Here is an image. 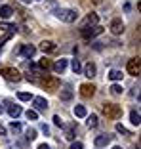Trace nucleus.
I'll return each mask as SVG.
<instances>
[{"label":"nucleus","mask_w":141,"mask_h":149,"mask_svg":"<svg viewBox=\"0 0 141 149\" xmlns=\"http://www.w3.org/2000/svg\"><path fill=\"white\" fill-rule=\"evenodd\" d=\"M73 96H75V92H73V88L67 84V86H63V90H61V101H70L73 100Z\"/></svg>","instance_id":"obj_14"},{"label":"nucleus","mask_w":141,"mask_h":149,"mask_svg":"<svg viewBox=\"0 0 141 149\" xmlns=\"http://www.w3.org/2000/svg\"><path fill=\"white\" fill-rule=\"evenodd\" d=\"M88 120H86V124H88V128H97V124H99V120H97L95 115H90V117H86Z\"/></svg>","instance_id":"obj_22"},{"label":"nucleus","mask_w":141,"mask_h":149,"mask_svg":"<svg viewBox=\"0 0 141 149\" xmlns=\"http://www.w3.org/2000/svg\"><path fill=\"white\" fill-rule=\"evenodd\" d=\"M32 105H35V111H46L48 109V101L46 97H32Z\"/></svg>","instance_id":"obj_10"},{"label":"nucleus","mask_w":141,"mask_h":149,"mask_svg":"<svg viewBox=\"0 0 141 149\" xmlns=\"http://www.w3.org/2000/svg\"><path fill=\"white\" fill-rule=\"evenodd\" d=\"M10 130L15 132V134H19V132H21V124H19V123H12V124H10Z\"/></svg>","instance_id":"obj_32"},{"label":"nucleus","mask_w":141,"mask_h":149,"mask_svg":"<svg viewBox=\"0 0 141 149\" xmlns=\"http://www.w3.org/2000/svg\"><path fill=\"white\" fill-rule=\"evenodd\" d=\"M38 67H40V71H48V69H52V61L50 59H40V63H38Z\"/></svg>","instance_id":"obj_26"},{"label":"nucleus","mask_w":141,"mask_h":149,"mask_svg":"<svg viewBox=\"0 0 141 149\" xmlns=\"http://www.w3.org/2000/svg\"><path fill=\"white\" fill-rule=\"evenodd\" d=\"M0 134H2V136L6 134V128H4V126H0Z\"/></svg>","instance_id":"obj_38"},{"label":"nucleus","mask_w":141,"mask_h":149,"mask_svg":"<svg viewBox=\"0 0 141 149\" xmlns=\"http://www.w3.org/2000/svg\"><path fill=\"white\" fill-rule=\"evenodd\" d=\"M63 128H65V138L69 141H73L75 140V126H63Z\"/></svg>","instance_id":"obj_23"},{"label":"nucleus","mask_w":141,"mask_h":149,"mask_svg":"<svg viewBox=\"0 0 141 149\" xmlns=\"http://www.w3.org/2000/svg\"><path fill=\"white\" fill-rule=\"evenodd\" d=\"M84 74H86V77H88V79H93V77H95V73H97V67L93 65L92 61L90 63H86V65H84Z\"/></svg>","instance_id":"obj_15"},{"label":"nucleus","mask_w":141,"mask_h":149,"mask_svg":"<svg viewBox=\"0 0 141 149\" xmlns=\"http://www.w3.org/2000/svg\"><path fill=\"white\" fill-rule=\"evenodd\" d=\"M0 31H17V27H15V25H12V23L0 21Z\"/></svg>","instance_id":"obj_25"},{"label":"nucleus","mask_w":141,"mask_h":149,"mask_svg":"<svg viewBox=\"0 0 141 149\" xmlns=\"http://www.w3.org/2000/svg\"><path fill=\"white\" fill-rule=\"evenodd\" d=\"M70 67H73V71H75L76 74H78L80 71H82V65H80V61H78V59H73V63H70Z\"/></svg>","instance_id":"obj_29"},{"label":"nucleus","mask_w":141,"mask_h":149,"mask_svg":"<svg viewBox=\"0 0 141 149\" xmlns=\"http://www.w3.org/2000/svg\"><path fill=\"white\" fill-rule=\"evenodd\" d=\"M38 84H40L42 88H44V90H48V92H55V90L59 88V84H61V82H59L57 77H48V74H44V79L40 80Z\"/></svg>","instance_id":"obj_3"},{"label":"nucleus","mask_w":141,"mask_h":149,"mask_svg":"<svg viewBox=\"0 0 141 149\" xmlns=\"http://www.w3.org/2000/svg\"><path fill=\"white\" fill-rule=\"evenodd\" d=\"M80 33H82V36L86 40H92L93 36H99L103 33V27L101 25H92V27H84V29H80Z\"/></svg>","instance_id":"obj_5"},{"label":"nucleus","mask_w":141,"mask_h":149,"mask_svg":"<svg viewBox=\"0 0 141 149\" xmlns=\"http://www.w3.org/2000/svg\"><path fill=\"white\" fill-rule=\"evenodd\" d=\"M75 115L78 118H84V117H88V111H86V107H84V105H76L75 107Z\"/></svg>","instance_id":"obj_21"},{"label":"nucleus","mask_w":141,"mask_h":149,"mask_svg":"<svg viewBox=\"0 0 141 149\" xmlns=\"http://www.w3.org/2000/svg\"><path fill=\"white\" fill-rule=\"evenodd\" d=\"M130 120H132L133 126H139V124H141V115H139V111H132V113H130Z\"/></svg>","instance_id":"obj_19"},{"label":"nucleus","mask_w":141,"mask_h":149,"mask_svg":"<svg viewBox=\"0 0 141 149\" xmlns=\"http://www.w3.org/2000/svg\"><path fill=\"white\" fill-rule=\"evenodd\" d=\"M38 149H50V147H48L46 143H42V145H38Z\"/></svg>","instance_id":"obj_37"},{"label":"nucleus","mask_w":141,"mask_h":149,"mask_svg":"<svg viewBox=\"0 0 141 149\" xmlns=\"http://www.w3.org/2000/svg\"><path fill=\"white\" fill-rule=\"evenodd\" d=\"M113 149H122V147H118V145H115V147H113Z\"/></svg>","instance_id":"obj_40"},{"label":"nucleus","mask_w":141,"mask_h":149,"mask_svg":"<svg viewBox=\"0 0 141 149\" xmlns=\"http://www.w3.org/2000/svg\"><path fill=\"white\" fill-rule=\"evenodd\" d=\"M52 69L55 71V73H57V74H61L63 71L67 69V59H57V61H55V63H52Z\"/></svg>","instance_id":"obj_16"},{"label":"nucleus","mask_w":141,"mask_h":149,"mask_svg":"<svg viewBox=\"0 0 141 149\" xmlns=\"http://www.w3.org/2000/svg\"><path fill=\"white\" fill-rule=\"evenodd\" d=\"M53 124H55V126H59V128L65 126V123L61 120V117H59V115H53Z\"/></svg>","instance_id":"obj_31"},{"label":"nucleus","mask_w":141,"mask_h":149,"mask_svg":"<svg viewBox=\"0 0 141 149\" xmlns=\"http://www.w3.org/2000/svg\"><path fill=\"white\" fill-rule=\"evenodd\" d=\"M93 143H95V147H107V145L111 143V136H109V134H101V136H95Z\"/></svg>","instance_id":"obj_11"},{"label":"nucleus","mask_w":141,"mask_h":149,"mask_svg":"<svg viewBox=\"0 0 141 149\" xmlns=\"http://www.w3.org/2000/svg\"><path fill=\"white\" fill-rule=\"evenodd\" d=\"M13 35H15V31H4V35H0V46H2L4 42H8Z\"/></svg>","instance_id":"obj_24"},{"label":"nucleus","mask_w":141,"mask_h":149,"mask_svg":"<svg viewBox=\"0 0 141 149\" xmlns=\"http://www.w3.org/2000/svg\"><path fill=\"white\" fill-rule=\"evenodd\" d=\"M17 100H19V101H31L32 96H31L29 92H19V94H17Z\"/></svg>","instance_id":"obj_27"},{"label":"nucleus","mask_w":141,"mask_h":149,"mask_svg":"<svg viewBox=\"0 0 141 149\" xmlns=\"http://www.w3.org/2000/svg\"><path fill=\"white\" fill-rule=\"evenodd\" d=\"M111 92L115 94V96H120V94H122V86H120V84H113V86H111Z\"/></svg>","instance_id":"obj_30"},{"label":"nucleus","mask_w":141,"mask_h":149,"mask_svg":"<svg viewBox=\"0 0 141 149\" xmlns=\"http://www.w3.org/2000/svg\"><path fill=\"white\" fill-rule=\"evenodd\" d=\"M21 113H23V109H21L19 105H10V107H8V115H10L12 118H17Z\"/></svg>","instance_id":"obj_18"},{"label":"nucleus","mask_w":141,"mask_h":149,"mask_svg":"<svg viewBox=\"0 0 141 149\" xmlns=\"http://www.w3.org/2000/svg\"><path fill=\"white\" fill-rule=\"evenodd\" d=\"M55 17L61 19L63 23H75L76 19H78V12H76V10H65V8H61V10H55Z\"/></svg>","instance_id":"obj_1"},{"label":"nucleus","mask_w":141,"mask_h":149,"mask_svg":"<svg viewBox=\"0 0 141 149\" xmlns=\"http://www.w3.org/2000/svg\"><path fill=\"white\" fill-rule=\"evenodd\" d=\"M40 130L44 132V134H48V132H50V128H48V124H42V126H40Z\"/></svg>","instance_id":"obj_36"},{"label":"nucleus","mask_w":141,"mask_h":149,"mask_svg":"<svg viewBox=\"0 0 141 149\" xmlns=\"http://www.w3.org/2000/svg\"><path fill=\"white\" fill-rule=\"evenodd\" d=\"M116 132H120V134H126V136H130V132L126 130V128H124L122 124H116Z\"/></svg>","instance_id":"obj_35"},{"label":"nucleus","mask_w":141,"mask_h":149,"mask_svg":"<svg viewBox=\"0 0 141 149\" xmlns=\"http://www.w3.org/2000/svg\"><path fill=\"white\" fill-rule=\"evenodd\" d=\"M97 21H99V17H97V13H88V15H86V19L82 21V29H84V27L97 25Z\"/></svg>","instance_id":"obj_13"},{"label":"nucleus","mask_w":141,"mask_h":149,"mask_svg":"<svg viewBox=\"0 0 141 149\" xmlns=\"http://www.w3.org/2000/svg\"><path fill=\"white\" fill-rule=\"evenodd\" d=\"M23 4H31V0H21Z\"/></svg>","instance_id":"obj_39"},{"label":"nucleus","mask_w":141,"mask_h":149,"mask_svg":"<svg viewBox=\"0 0 141 149\" xmlns=\"http://www.w3.org/2000/svg\"><path fill=\"white\" fill-rule=\"evenodd\" d=\"M25 115H27V118H29V120H36V118H38V111H35V109H29Z\"/></svg>","instance_id":"obj_28"},{"label":"nucleus","mask_w":141,"mask_h":149,"mask_svg":"<svg viewBox=\"0 0 141 149\" xmlns=\"http://www.w3.org/2000/svg\"><path fill=\"white\" fill-rule=\"evenodd\" d=\"M40 50L44 54H53L55 50H57V44L52 42V40H44V42H40Z\"/></svg>","instance_id":"obj_9"},{"label":"nucleus","mask_w":141,"mask_h":149,"mask_svg":"<svg viewBox=\"0 0 141 149\" xmlns=\"http://www.w3.org/2000/svg\"><path fill=\"white\" fill-rule=\"evenodd\" d=\"M36 138V130L35 128H29V130H27V140H35Z\"/></svg>","instance_id":"obj_33"},{"label":"nucleus","mask_w":141,"mask_h":149,"mask_svg":"<svg viewBox=\"0 0 141 149\" xmlns=\"http://www.w3.org/2000/svg\"><path fill=\"white\" fill-rule=\"evenodd\" d=\"M128 73L132 77H139V73H141V59L139 57H132L128 61Z\"/></svg>","instance_id":"obj_6"},{"label":"nucleus","mask_w":141,"mask_h":149,"mask_svg":"<svg viewBox=\"0 0 141 149\" xmlns=\"http://www.w3.org/2000/svg\"><path fill=\"white\" fill-rule=\"evenodd\" d=\"M0 74L4 77L6 80H12V82H17L21 79V73L17 69H13V67H0Z\"/></svg>","instance_id":"obj_4"},{"label":"nucleus","mask_w":141,"mask_h":149,"mask_svg":"<svg viewBox=\"0 0 141 149\" xmlns=\"http://www.w3.org/2000/svg\"><path fill=\"white\" fill-rule=\"evenodd\" d=\"M2 111H4V109H2V105H0V113H2Z\"/></svg>","instance_id":"obj_41"},{"label":"nucleus","mask_w":141,"mask_h":149,"mask_svg":"<svg viewBox=\"0 0 141 149\" xmlns=\"http://www.w3.org/2000/svg\"><path fill=\"white\" fill-rule=\"evenodd\" d=\"M109 29H111V33H113V35H122L124 33V29H126V27H124V21L122 19H113V21H111V25H109Z\"/></svg>","instance_id":"obj_7"},{"label":"nucleus","mask_w":141,"mask_h":149,"mask_svg":"<svg viewBox=\"0 0 141 149\" xmlns=\"http://www.w3.org/2000/svg\"><path fill=\"white\" fill-rule=\"evenodd\" d=\"M70 149H84V143L82 141H73V143H70Z\"/></svg>","instance_id":"obj_34"},{"label":"nucleus","mask_w":141,"mask_h":149,"mask_svg":"<svg viewBox=\"0 0 141 149\" xmlns=\"http://www.w3.org/2000/svg\"><path fill=\"white\" fill-rule=\"evenodd\" d=\"M122 77H124V74H122V71H118V69H113V71L109 73V79H111V80H115V82L122 80Z\"/></svg>","instance_id":"obj_20"},{"label":"nucleus","mask_w":141,"mask_h":149,"mask_svg":"<svg viewBox=\"0 0 141 149\" xmlns=\"http://www.w3.org/2000/svg\"><path fill=\"white\" fill-rule=\"evenodd\" d=\"M101 111L107 118H120L122 117V107L116 105V103H103Z\"/></svg>","instance_id":"obj_2"},{"label":"nucleus","mask_w":141,"mask_h":149,"mask_svg":"<svg viewBox=\"0 0 141 149\" xmlns=\"http://www.w3.org/2000/svg\"><path fill=\"white\" fill-rule=\"evenodd\" d=\"M13 15V8L12 6H0V17L2 19H10Z\"/></svg>","instance_id":"obj_17"},{"label":"nucleus","mask_w":141,"mask_h":149,"mask_svg":"<svg viewBox=\"0 0 141 149\" xmlns=\"http://www.w3.org/2000/svg\"><path fill=\"white\" fill-rule=\"evenodd\" d=\"M19 54H21L23 57H27V59H31V57L36 54V48H35V46H31V44H25V46H21Z\"/></svg>","instance_id":"obj_12"},{"label":"nucleus","mask_w":141,"mask_h":149,"mask_svg":"<svg viewBox=\"0 0 141 149\" xmlns=\"http://www.w3.org/2000/svg\"><path fill=\"white\" fill-rule=\"evenodd\" d=\"M93 94H95V86L93 84H90V82H84V84H80V96L82 97H93Z\"/></svg>","instance_id":"obj_8"}]
</instances>
